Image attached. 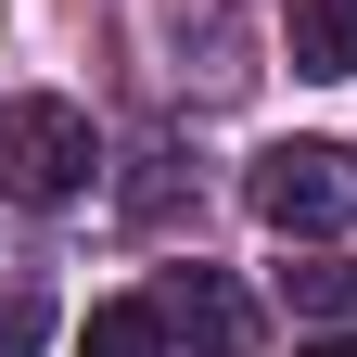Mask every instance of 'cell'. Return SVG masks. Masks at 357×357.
I'll return each mask as SVG.
<instances>
[{
  "label": "cell",
  "mask_w": 357,
  "mask_h": 357,
  "mask_svg": "<svg viewBox=\"0 0 357 357\" xmlns=\"http://www.w3.org/2000/svg\"><path fill=\"white\" fill-rule=\"evenodd\" d=\"M281 294H294V306H306V319H344V306H357V268H344V255H332V243H306V255H294V268H281Z\"/></svg>",
  "instance_id": "6"
},
{
  "label": "cell",
  "mask_w": 357,
  "mask_h": 357,
  "mask_svg": "<svg viewBox=\"0 0 357 357\" xmlns=\"http://www.w3.org/2000/svg\"><path fill=\"white\" fill-rule=\"evenodd\" d=\"M294 64L306 77H357V0H294Z\"/></svg>",
  "instance_id": "4"
},
{
  "label": "cell",
  "mask_w": 357,
  "mask_h": 357,
  "mask_svg": "<svg viewBox=\"0 0 357 357\" xmlns=\"http://www.w3.org/2000/svg\"><path fill=\"white\" fill-rule=\"evenodd\" d=\"M77 357H166V319H153V294H128V306H89Z\"/></svg>",
  "instance_id": "5"
},
{
  "label": "cell",
  "mask_w": 357,
  "mask_h": 357,
  "mask_svg": "<svg viewBox=\"0 0 357 357\" xmlns=\"http://www.w3.org/2000/svg\"><path fill=\"white\" fill-rule=\"evenodd\" d=\"M294 357H357V332H319V344H294Z\"/></svg>",
  "instance_id": "8"
},
{
  "label": "cell",
  "mask_w": 357,
  "mask_h": 357,
  "mask_svg": "<svg viewBox=\"0 0 357 357\" xmlns=\"http://www.w3.org/2000/svg\"><path fill=\"white\" fill-rule=\"evenodd\" d=\"M89 166H102V141H89V115L64 89H13L0 102V192L13 204H77Z\"/></svg>",
  "instance_id": "1"
},
{
  "label": "cell",
  "mask_w": 357,
  "mask_h": 357,
  "mask_svg": "<svg viewBox=\"0 0 357 357\" xmlns=\"http://www.w3.org/2000/svg\"><path fill=\"white\" fill-rule=\"evenodd\" d=\"M153 319H166V344H204V357H243V344H255V294L230 281V268L178 255V268H153Z\"/></svg>",
  "instance_id": "3"
},
{
  "label": "cell",
  "mask_w": 357,
  "mask_h": 357,
  "mask_svg": "<svg viewBox=\"0 0 357 357\" xmlns=\"http://www.w3.org/2000/svg\"><path fill=\"white\" fill-rule=\"evenodd\" d=\"M243 204H255L281 243H332L344 217H357V166H344L332 141H268L255 178H243Z\"/></svg>",
  "instance_id": "2"
},
{
  "label": "cell",
  "mask_w": 357,
  "mask_h": 357,
  "mask_svg": "<svg viewBox=\"0 0 357 357\" xmlns=\"http://www.w3.org/2000/svg\"><path fill=\"white\" fill-rule=\"evenodd\" d=\"M38 344H52V306H38V294H0V357H38Z\"/></svg>",
  "instance_id": "7"
}]
</instances>
